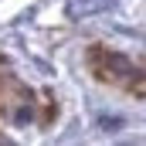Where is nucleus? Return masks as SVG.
<instances>
[{"label":"nucleus","instance_id":"nucleus-1","mask_svg":"<svg viewBox=\"0 0 146 146\" xmlns=\"http://www.w3.org/2000/svg\"><path fill=\"white\" fill-rule=\"evenodd\" d=\"M85 65L95 82L126 92L136 102H146V54L133 58V54H122L106 44H92L85 51Z\"/></svg>","mask_w":146,"mask_h":146}]
</instances>
